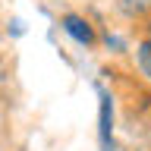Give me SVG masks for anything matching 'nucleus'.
<instances>
[{"instance_id":"1","label":"nucleus","mask_w":151,"mask_h":151,"mask_svg":"<svg viewBox=\"0 0 151 151\" xmlns=\"http://www.w3.org/2000/svg\"><path fill=\"white\" fill-rule=\"evenodd\" d=\"M63 28L79 41V44H94V38H98V35H94V28H91V22L82 19V16H76V13L63 16Z\"/></svg>"},{"instance_id":"2","label":"nucleus","mask_w":151,"mask_h":151,"mask_svg":"<svg viewBox=\"0 0 151 151\" xmlns=\"http://www.w3.org/2000/svg\"><path fill=\"white\" fill-rule=\"evenodd\" d=\"M116 6H120L123 16L139 19V16H148L151 13V0H116Z\"/></svg>"},{"instance_id":"3","label":"nucleus","mask_w":151,"mask_h":151,"mask_svg":"<svg viewBox=\"0 0 151 151\" xmlns=\"http://www.w3.org/2000/svg\"><path fill=\"white\" fill-rule=\"evenodd\" d=\"M135 60H139L142 76L151 82V35L145 38V41H139V47H135Z\"/></svg>"},{"instance_id":"4","label":"nucleus","mask_w":151,"mask_h":151,"mask_svg":"<svg viewBox=\"0 0 151 151\" xmlns=\"http://www.w3.org/2000/svg\"><path fill=\"white\" fill-rule=\"evenodd\" d=\"M101 135L104 142H110V98L104 94V107H101Z\"/></svg>"},{"instance_id":"5","label":"nucleus","mask_w":151,"mask_h":151,"mask_svg":"<svg viewBox=\"0 0 151 151\" xmlns=\"http://www.w3.org/2000/svg\"><path fill=\"white\" fill-rule=\"evenodd\" d=\"M148 28H151V19H148Z\"/></svg>"}]
</instances>
